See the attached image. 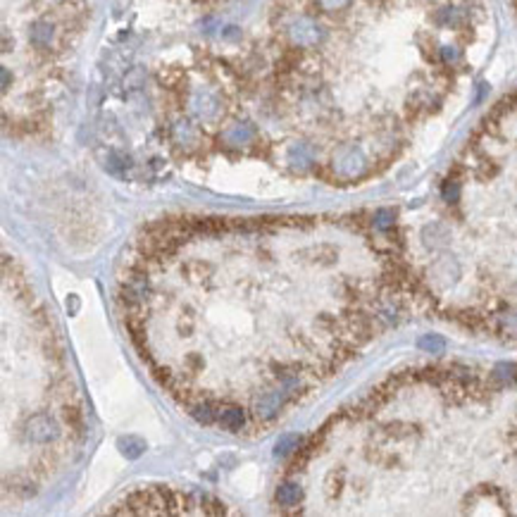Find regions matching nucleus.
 Returning a JSON list of instances; mask_svg holds the SVG:
<instances>
[{
	"instance_id": "obj_1",
	"label": "nucleus",
	"mask_w": 517,
	"mask_h": 517,
	"mask_svg": "<svg viewBox=\"0 0 517 517\" xmlns=\"http://www.w3.org/2000/svg\"><path fill=\"white\" fill-rule=\"evenodd\" d=\"M343 446L329 503L382 513L517 515V365L394 372L324 427Z\"/></svg>"
},
{
	"instance_id": "obj_2",
	"label": "nucleus",
	"mask_w": 517,
	"mask_h": 517,
	"mask_svg": "<svg viewBox=\"0 0 517 517\" xmlns=\"http://www.w3.org/2000/svg\"><path fill=\"white\" fill-rule=\"evenodd\" d=\"M401 232L412 305L517 341V132L506 103L443 176L436 212Z\"/></svg>"
},
{
	"instance_id": "obj_3",
	"label": "nucleus",
	"mask_w": 517,
	"mask_h": 517,
	"mask_svg": "<svg viewBox=\"0 0 517 517\" xmlns=\"http://www.w3.org/2000/svg\"><path fill=\"white\" fill-rule=\"evenodd\" d=\"M113 515H143V513H205V515H222L227 513V508L220 501H215L212 496L205 494H174L169 489L155 487L148 491H136V494L127 496L122 506L110 510Z\"/></svg>"
},
{
	"instance_id": "obj_4",
	"label": "nucleus",
	"mask_w": 517,
	"mask_h": 517,
	"mask_svg": "<svg viewBox=\"0 0 517 517\" xmlns=\"http://www.w3.org/2000/svg\"><path fill=\"white\" fill-rule=\"evenodd\" d=\"M377 172V162L370 148L360 141H341L331 148V155L324 167V179L331 184H356Z\"/></svg>"
},
{
	"instance_id": "obj_5",
	"label": "nucleus",
	"mask_w": 517,
	"mask_h": 517,
	"mask_svg": "<svg viewBox=\"0 0 517 517\" xmlns=\"http://www.w3.org/2000/svg\"><path fill=\"white\" fill-rule=\"evenodd\" d=\"M281 34L293 50H307L322 45L329 31L315 15H291L281 27Z\"/></svg>"
},
{
	"instance_id": "obj_6",
	"label": "nucleus",
	"mask_w": 517,
	"mask_h": 517,
	"mask_svg": "<svg viewBox=\"0 0 517 517\" xmlns=\"http://www.w3.org/2000/svg\"><path fill=\"white\" fill-rule=\"evenodd\" d=\"M184 106L188 117L203 124L217 122L222 117V110H225L222 96L210 86H191L184 96Z\"/></svg>"
},
{
	"instance_id": "obj_7",
	"label": "nucleus",
	"mask_w": 517,
	"mask_h": 517,
	"mask_svg": "<svg viewBox=\"0 0 517 517\" xmlns=\"http://www.w3.org/2000/svg\"><path fill=\"white\" fill-rule=\"evenodd\" d=\"M62 420H57L50 412H34L24 422L22 436L31 446H53L62 438Z\"/></svg>"
},
{
	"instance_id": "obj_8",
	"label": "nucleus",
	"mask_w": 517,
	"mask_h": 517,
	"mask_svg": "<svg viewBox=\"0 0 517 517\" xmlns=\"http://www.w3.org/2000/svg\"><path fill=\"white\" fill-rule=\"evenodd\" d=\"M169 141L172 146L184 155L198 153L203 146V132L193 117H176L169 124Z\"/></svg>"
},
{
	"instance_id": "obj_9",
	"label": "nucleus",
	"mask_w": 517,
	"mask_h": 517,
	"mask_svg": "<svg viewBox=\"0 0 517 517\" xmlns=\"http://www.w3.org/2000/svg\"><path fill=\"white\" fill-rule=\"evenodd\" d=\"M217 143L225 150H248L258 143V127L248 120H237L222 129Z\"/></svg>"
},
{
	"instance_id": "obj_10",
	"label": "nucleus",
	"mask_w": 517,
	"mask_h": 517,
	"mask_svg": "<svg viewBox=\"0 0 517 517\" xmlns=\"http://www.w3.org/2000/svg\"><path fill=\"white\" fill-rule=\"evenodd\" d=\"M284 162L293 174H307L317 167V146L307 139L291 141L284 148Z\"/></svg>"
},
{
	"instance_id": "obj_11",
	"label": "nucleus",
	"mask_w": 517,
	"mask_h": 517,
	"mask_svg": "<svg viewBox=\"0 0 517 517\" xmlns=\"http://www.w3.org/2000/svg\"><path fill=\"white\" fill-rule=\"evenodd\" d=\"M303 499H305V491L298 484V479H293V477H286V479L277 487V491H274V501H277V506L284 510L298 508L300 503H303Z\"/></svg>"
},
{
	"instance_id": "obj_12",
	"label": "nucleus",
	"mask_w": 517,
	"mask_h": 517,
	"mask_svg": "<svg viewBox=\"0 0 517 517\" xmlns=\"http://www.w3.org/2000/svg\"><path fill=\"white\" fill-rule=\"evenodd\" d=\"M220 405L222 403H217V401H212V398H203V396H198V398H193L191 403L186 405V412L188 415L193 417L195 422L198 424H215L220 420Z\"/></svg>"
},
{
	"instance_id": "obj_13",
	"label": "nucleus",
	"mask_w": 517,
	"mask_h": 517,
	"mask_svg": "<svg viewBox=\"0 0 517 517\" xmlns=\"http://www.w3.org/2000/svg\"><path fill=\"white\" fill-rule=\"evenodd\" d=\"M55 24L50 19H36L29 27V41L36 50H50L55 43Z\"/></svg>"
},
{
	"instance_id": "obj_14",
	"label": "nucleus",
	"mask_w": 517,
	"mask_h": 517,
	"mask_svg": "<svg viewBox=\"0 0 517 517\" xmlns=\"http://www.w3.org/2000/svg\"><path fill=\"white\" fill-rule=\"evenodd\" d=\"M217 424L222 429L232 431V434H239V431L246 427V410L237 403H222Z\"/></svg>"
},
{
	"instance_id": "obj_15",
	"label": "nucleus",
	"mask_w": 517,
	"mask_h": 517,
	"mask_svg": "<svg viewBox=\"0 0 517 517\" xmlns=\"http://www.w3.org/2000/svg\"><path fill=\"white\" fill-rule=\"evenodd\" d=\"M129 167H132V158H129L127 153H122V150H110L106 158V169L110 174L124 176L129 172Z\"/></svg>"
},
{
	"instance_id": "obj_16",
	"label": "nucleus",
	"mask_w": 517,
	"mask_h": 517,
	"mask_svg": "<svg viewBox=\"0 0 517 517\" xmlns=\"http://www.w3.org/2000/svg\"><path fill=\"white\" fill-rule=\"evenodd\" d=\"M117 448H120V453L124 458L136 460V458H141L143 453H146V441L139 436H122L120 441H117Z\"/></svg>"
},
{
	"instance_id": "obj_17",
	"label": "nucleus",
	"mask_w": 517,
	"mask_h": 517,
	"mask_svg": "<svg viewBox=\"0 0 517 517\" xmlns=\"http://www.w3.org/2000/svg\"><path fill=\"white\" fill-rule=\"evenodd\" d=\"M303 446V438L296 436V434H284L277 441V448H274V455L277 458H286L291 453H296V450Z\"/></svg>"
},
{
	"instance_id": "obj_18",
	"label": "nucleus",
	"mask_w": 517,
	"mask_h": 517,
	"mask_svg": "<svg viewBox=\"0 0 517 517\" xmlns=\"http://www.w3.org/2000/svg\"><path fill=\"white\" fill-rule=\"evenodd\" d=\"M317 10L324 15H341L353 5V0H315Z\"/></svg>"
},
{
	"instance_id": "obj_19",
	"label": "nucleus",
	"mask_w": 517,
	"mask_h": 517,
	"mask_svg": "<svg viewBox=\"0 0 517 517\" xmlns=\"http://www.w3.org/2000/svg\"><path fill=\"white\" fill-rule=\"evenodd\" d=\"M0 76H3V93H8V91H10V81H12L10 69L3 67V69H0Z\"/></svg>"
},
{
	"instance_id": "obj_20",
	"label": "nucleus",
	"mask_w": 517,
	"mask_h": 517,
	"mask_svg": "<svg viewBox=\"0 0 517 517\" xmlns=\"http://www.w3.org/2000/svg\"><path fill=\"white\" fill-rule=\"evenodd\" d=\"M422 346L424 348H429V351H441V341H438V339H427V341H422Z\"/></svg>"
},
{
	"instance_id": "obj_21",
	"label": "nucleus",
	"mask_w": 517,
	"mask_h": 517,
	"mask_svg": "<svg viewBox=\"0 0 517 517\" xmlns=\"http://www.w3.org/2000/svg\"><path fill=\"white\" fill-rule=\"evenodd\" d=\"M222 36H225V38H239L241 31L237 27H227L225 31H222Z\"/></svg>"
}]
</instances>
